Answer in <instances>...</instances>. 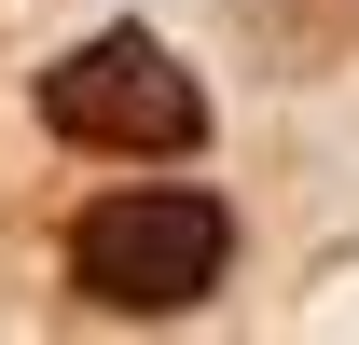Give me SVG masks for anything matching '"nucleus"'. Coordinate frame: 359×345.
Segmentation results:
<instances>
[{
  "label": "nucleus",
  "instance_id": "f257e3e1",
  "mask_svg": "<svg viewBox=\"0 0 359 345\" xmlns=\"http://www.w3.org/2000/svg\"><path fill=\"white\" fill-rule=\"evenodd\" d=\"M222 262H235V221L208 194H180V180L111 194V208L69 221V290L111 304V318H180V304L222 290Z\"/></svg>",
  "mask_w": 359,
  "mask_h": 345
},
{
  "label": "nucleus",
  "instance_id": "f03ea898",
  "mask_svg": "<svg viewBox=\"0 0 359 345\" xmlns=\"http://www.w3.org/2000/svg\"><path fill=\"white\" fill-rule=\"evenodd\" d=\"M42 125L55 138H83V152H194L208 138V97H194V69H180L166 42H138V28H111V42L83 55H55L42 69Z\"/></svg>",
  "mask_w": 359,
  "mask_h": 345
}]
</instances>
